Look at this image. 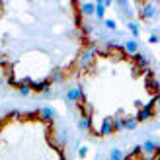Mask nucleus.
<instances>
[{
  "instance_id": "obj_1",
  "label": "nucleus",
  "mask_w": 160,
  "mask_h": 160,
  "mask_svg": "<svg viewBox=\"0 0 160 160\" xmlns=\"http://www.w3.org/2000/svg\"><path fill=\"white\" fill-rule=\"evenodd\" d=\"M139 12L142 20H154L158 14V8L154 2H145V4H139Z\"/></svg>"
},
{
  "instance_id": "obj_2",
  "label": "nucleus",
  "mask_w": 160,
  "mask_h": 160,
  "mask_svg": "<svg viewBox=\"0 0 160 160\" xmlns=\"http://www.w3.org/2000/svg\"><path fill=\"white\" fill-rule=\"evenodd\" d=\"M94 57H96V49H94V47L84 49L82 53H80V57H78V67L80 68H88L94 62Z\"/></svg>"
},
{
  "instance_id": "obj_3",
  "label": "nucleus",
  "mask_w": 160,
  "mask_h": 160,
  "mask_svg": "<svg viewBox=\"0 0 160 160\" xmlns=\"http://www.w3.org/2000/svg\"><path fill=\"white\" fill-rule=\"evenodd\" d=\"M67 100L68 102H84V90H82V86H76V88H70V90L67 92Z\"/></svg>"
},
{
  "instance_id": "obj_4",
  "label": "nucleus",
  "mask_w": 160,
  "mask_h": 160,
  "mask_svg": "<svg viewBox=\"0 0 160 160\" xmlns=\"http://www.w3.org/2000/svg\"><path fill=\"white\" fill-rule=\"evenodd\" d=\"M96 135H100V137H109V135H113L111 117H106V119H103V123H102V127H100V131H96Z\"/></svg>"
},
{
  "instance_id": "obj_5",
  "label": "nucleus",
  "mask_w": 160,
  "mask_h": 160,
  "mask_svg": "<svg viewBox=\"0 0 160 160\" xmlns=\"http://www.w3.org/2000/svg\"><path fill=\"white\" fill-rule=\"evenodd\" d=\"M37 113H39V117H41L43 121H53V119H55V111H53L51 106H43Z\"/></svg>"
},
{
  "instance_id": "obj_6",
  "label": "nucleus",
  "mask_w": 160,
  "mask_h": 160,
  "mask_svg": "<svg viewBox=\"0 0 160 160\" xmlns=\"http://www.w3.org/2000/svg\"><path fill=\"white\" fill-rule=\"evenodd\" d=\"M49 80H51V84H61V82H65V70L53 68V72H51Z\"/></svg>"
},
{
  "instance_id": "obj_7",
  "label": "nucleus",
  "mask_w": 160,
  "mask_h": 160,
  "mask_svg": "<svg viewBox=\"0 0 160 160\" xmlns=\"http://www.w3.org/2000/svg\"><path fill=\"white\" fill-rule=\"evenodd\" d=\"M78 129L84 131V133L92 131V117H80L78 119Z\"/></svg>"
},
{
  "instance_id": "obj_8",
  "label": "nucleus",
  "mask_w": 160,
  "mask_h": 160,
  "mask_svg": "<svg viewBox=\"0 0 160 160\" xmlns=\"http://www.w3.org/2000/svg\"><path fill=\"white\" fill-rule=\"evenodd\" d=\"M80 14H82L84 18H90V16H94V2H84V4H80Z\"/></svg>"
},
{
  "instance_id": "obj_9",
  "label": "nucleus",
  "mask_w": 160,
  "mask_h": 160,
  "mask_svg": "<svg viewBox=\"0 0 160 160\" xmlns=\"http://www.w3.org/2000/svg\"><path fill=\"white\" fill-rule=\"evenodd\" d=\"M123 49H125V53H129V55H135V53H139V43L135 41V39H129V41H125Z\"/></svg>"
},
{
  "instance_id": "obj_10",
  "label": "nucleus",
  "mask_w": 160,
  "mask_h": 160,
  "mask_svg": "<svg viewBox=\"0 0 160 160\" xmlns=\"http://www.w3.org/2000/svg\"><path fill=\"white\" fill-rule=\"evenodd\" d=\"M121 123H123V129H127V131H135L139 125L135 117H125V119H121Z\"/></svg>"
},
{
  "instance_id": "obj_11",
  "label": "nucleus",
  "mask_w": 160,
  "mask_h": 160,
  "mask_svg": "<svg viewBox=\"0 0 160 160\" xmlns=\"http://www.w3.org/2000/svg\"><path fill=\"white\" fill-rule=\"evenodd\" d=\"M94 16H96L98 20H103V18H106V8H103L102 0H98V2L94 4Z\"/></svg>"
},
{
  "instance_id": "obj_12",
  "label": "nucleus",
  "mask_w": 160,
  "mask_h": 160,
  "mask_svg": "<svg viewBox=\"0 0 160 160\" xmlns=\"http://www.w3.org/2000/svg\"><path fill=\"white\" fill-rule=\"evenodd\" d=\"M127 29L133 33V37H135V41H137V37H139V23L137 22H133V20H129L127 22Z\"/></svg>"
},
{
  "instance_id": "obj_13",
  "label": "nucleus",
  "mask_w": 160,
  "mask_h": 160,
  "mask_svg": "<svg viewBox=\"0 0 160 160\" xmlns=\"http://www.w3.org/2000/svg\"><path fill=\"white\" fill-rule=\"evenodd\" d=\"M109 160H125V152L119 150V148H113L109 152Z\"/></svg>"
},
{
  "instance_id": "obj_14",
  "label": "nucleus",
  "mask_w": 160,
  "mask_h": 160,
  "mask_svg": "<svg viewBox=\"0 0 160 160\" xmlns=\"http://www.w3.org/2000/svg\"><path fill=\"white\" fill-rule=\"evenodd\" d=\"M133 59L137 61L141 67H148V59H147V57H142L141 53H135V55H133Z\"/></svg>"
},
{
  "instance_id": "obj_15",
  "label": "nucleus",
  "mask_w": 160,
  "mask_h": 160,
  "mask_svg": "<svg viewBox=\"0 0 160 160\" xmlns=\"http://www.w3.org/2000/svg\"><path fill=\"white\" fill-rule=\"evenodd\" d=\"M18 92H20V96H29L31 94V88H29V84H18Z\"/></svg>"
},
{
  "instance_id": "obj_16",
  "label": "nucleus",
  "mask_w": 160,
  "mask_h": 160,
  "mask_svg": "<svg viewBox=\"0 0 160 160\" xmlns=\"http://www.w3.org/2000/svg\"><path fill=\"white\" fill-rule=\"evenodd\" d=\"M103 23H106L108 29H113V31L117 29V22H115V20H103Z\"/></svg>"
},
{
  "instance_id": "obj_17",
  "label": "nucleus",
  "mask_w": 160,
  "mask_h": 160,
  "mask_svg": "<svg viewBox=\"0 0 160 160\" xmlns=\"http://www.w3.org/2000/svg\"><path fill=\"white\" fill-rule=\"evenodd\" d=\"M82 29L86 31V33H90V31H92L94 28H92V23H88V22H82Z\"/></svg>"
},
{
  "instance_id": "obj_18",
  "label": "nucleus",
  "mask_w": 160,
  "mask_h": 160,
  "mask_svg": "<svg viewBox=\"0 0 160 160\" xmlns=\"http://www.w3.org/2000/svg\"><path fill=\"white\" fill-rule=\"evenodd\" d=\"M86 154H88V147H80V148H78V156L84 158Z\"/></svg>"
},
{
  "instance_id": "obj_19",
  "label": "nucleus",
  "mask_w": 160,
  "mask_h": 160,
  "mask_svg": "<svg viewBox=\"0 0 160 160\" xmlns=\"http://www.w3.org/2000/svg\"><path fill=\"white\" fill-rule=\"evenodd\" d=\"M148 41H150V43H158V35H156V33H152V35L148 37Z\"/></svg>"
},
{
  "instance_id": "obj_20",
  "label": "nucleus",
  "mask_w": 160,
  "mask_h": 160,
  "mask_svg": "<svg viewBox=\"0 0 160 160\" xmlns=\"http://www.w3.org/2000/svg\"><path fill=\"white\" fill-rule=\"evenodd\" d=\"M10 117H14V119H20V117H22V113H20V111H10Z\"/></svg>"
},
{
  "instance_id": "obj_21",
  "label": "nucleus",
  "mask_w": 160,
  "mask_h": 160,
  "mask_svg": "<svg viewBox=\"0 0 160 160\" xmlns=\"http://www.w3.org/2000/svg\"><path fill=\"white\" fill-rule=\"evenodd\" d=\"M0 133H2V127H0Z\"/></svg>"
}]
</instances>
